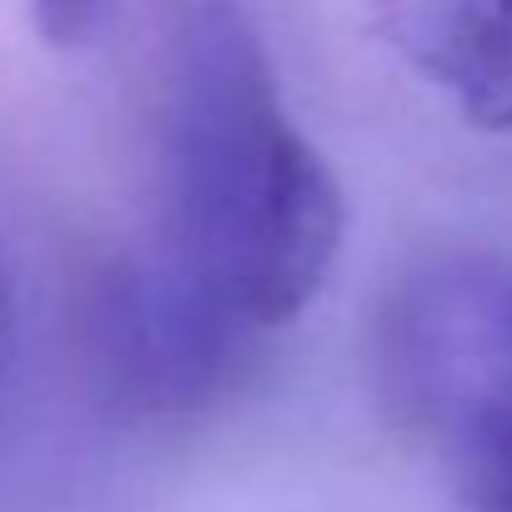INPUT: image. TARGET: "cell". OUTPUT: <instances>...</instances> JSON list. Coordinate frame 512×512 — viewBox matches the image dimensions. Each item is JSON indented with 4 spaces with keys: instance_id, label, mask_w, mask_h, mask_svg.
<instances>
[{
    "instance_id": "8992f818",
    "label": "cell",
    "mask_w": 512,
    "mask_h": 512,
    "mask_svg": "<svg viewBox=\"0 0 512 512\" xmlns=\"http://www.w3.org/2000/svg\"><path fill=\"white\" fill-rule=\"evenodd\" d=\"M477 512H512V482L507 487H497L492 497H482V502H472Z\"/></svg>"
},
{
    "instance_id": "3957f363",
    "label": "cell",
    "mask_w": 512,
    "mask_h": 512,
    "mask_svg": "<svg viewBox=\"0 0 512 512\" xmlns=\"http://www.w3.org/2000/svg\"><path fill=\"white\" fill-rule=\"evenodd\" d=\"M91 367L116 407L136 417H181L226 392L246 332L171 251L126 256L96 277L91 307Z\"/></svg>"
},
{
    "instance_id": "6da1fadb",
    "label": "cell",
    "mask_w": 512,
    "mask_h": 512,
    "mask_svg": "<svg viewBox=\"0 0 512 512\" xmlns=\"http://www.w3.org/2000/svg\"><path fill=\"white\" fill-rule=\"evenodd\" d=\"M347 201L327 156L292 121L241 11L206 6L171 96L166 251L246 332H272L327 287Z\"/></svg>"
},
{
    "instance_id": "7a4b0ae2",
    "label": "cell",
    "mask_w": 512,
    "mask_h": 512,
    "mask_svg": "<svg viewBox=\"0 0 512 512\" xmlns=\"http://www.w3.org/2000/svg\"><path fill=\"white\" fill-rule=\"evenodd\" d=\"M377 387L402 432L432 447L472 502L512 482V262L437 251L377 312Z\"/></svg>"
},
{
    "instance_id": "5b68a950",
    "label": "cell",
    "mask_w": 512,
    "mask_h": 512,
    "mask_svg": "<svg viewBox=\"0 0 512 512\" xmlns=\"http://www.w3.org/2000/svg\"><path fill=\"white\" fill-rule=\"evenodd\" d=\"M101 6L106 0H31V26L46 46L56 51H71V46H86L96 21H101Z\"/></svg>"
},
{
    "instance_id": "277c9868",
    "label": "cell",
    "mask_w": 512,
    "mask_h": 512,
    "mask_svg": "<svg viewBox=\"0 0 512 512\" xmlns=\"http://www.w3.org/2000/svg\"><path fill=\"white\" fill-rule=\"evenodd\" d=\"M382 41L477 131H512V0H367Z\"/></svg>"
},
{
    "instance_id": "52a82bcc",
    "label": "cell",
    "mask_w": 512,
    "mask_h": 512,
    "mask_svg": "<svg viewBox=\"0 0 512 512\" xmlns=\"http://www.w3.org/2000/svg\"><path fill=\"white\" fill-rule=\"evenodd\" d=\"M0 327H6V251H0Z\"/></svg>"
}]
</instances>
